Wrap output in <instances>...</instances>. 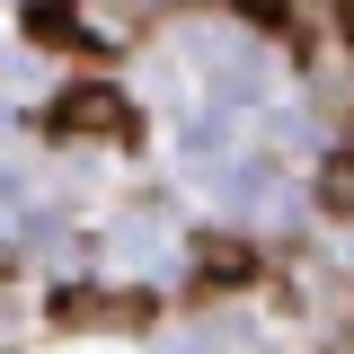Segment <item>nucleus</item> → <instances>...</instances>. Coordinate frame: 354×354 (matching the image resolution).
Masks as SVG:
<instances>
[{
  "label": "nucleus",
  "instance_id": "1",
  "mask_svg": "<svg viewBox=\"0 0 354 354\" xmlns=\"http://www.w3.org/2000/svg\"><path fill=\"white\" fill-rule=\"evenodd\" d=\"M53 133H80V142H133V106L115 97L106 80H71L62 97H53Z\"/></svg>",
  "mask_w": 354,
  "mask_h": 354
},
{
  "label": "nucleus",
  "instance_id": "2",
  "mask_svg": "<svg viewBox=\"0 0 354 354\" xmlns=\"http://www.w3.org/2000/svg\"><path fill=\"white\" fill-rule=\"evenodd\" d=\"M53 319L62 328H142L151 301L142 292H53Z\"/></svg>",
  "mask_w": 354,
  "mask_h": 354
},
{
  "label": "nucleus",
  "instance_id": "3",
  "mask_svg": "<svg viewBox=\"0 0 354 354\" xmlns=\"http://www.w3.org/2000/svg\"><path fill=\"white\" fill-rule=\"evenodd\" d=\"M195 274H204V292H230V283H248V274H257V248H248V239H195Z\"/></svg>",
  "mask_w": 354,
  "mask_h": 354
},
{
  "label": "nucleus",
  "instance_id": "4",
  "mask_svg": "<svg viewBox=\"0 0 354 354\" xmlns=\"http://www.w3.org/2000/svg\"><path fill=\"white\" fill-rule=\"evenodd\" d=\"M319 204H328L337 221H354V151H337V160L319 169Z\"/></svg>",
  "mask_w": 354,
  "mask_h": 354
},
{
  "label": "nucleus",
  "instance_id": "5",
  "mask_svg": "<svg viewBox=\"0 0 354 354\" xmlns=\"http://www.w3.org/2000/svg\"><path fill=\"white\" fill-rule=\"evenodd\" d=\"M27 36L71 44V36H80V9H71V0H36V9H27Z\"/></svg>",
  "mask_w": 354,
  "mask_h": 354
},
{
  "label": "nucleus",
  "instance_id": "6",
  "mask_svg": "<svg viewBox=\"0 0 354 354\" xmlns=\"http://www.w3.org/2000/svg\"><path fill=\"white\" fill-rule=\"evenodd\" d=\"M239 18H257V27H292V0H230Z\"/></svg>",
  "mask_w": 354,
  "mask_h": 354
}]
</instances>
